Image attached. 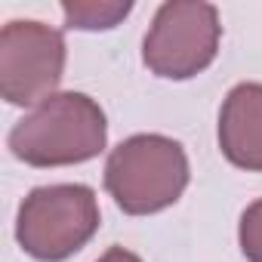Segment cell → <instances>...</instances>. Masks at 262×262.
<instances>
[{"label": "cell", "mask_w": 262, "mask_h": 262, "mask_svg": "<svg viewBox=\"0 0 262 262\" xmlns=\"http://www.w3.org/2000/svg\"><path fill=\"white\" fill-rule=\"evenodd\" d=\"M133 4H120V0H65L62 4V16H65V28H77V31H108L114 25H120Z\"/></svg>", "instance_id": "obj_7"}, {"label": "cell", "mask_w": 262, "mask_h": 262, "mask_svg": "<svg viewBox=\"0 0 262 262\" xmlns=\"http://www.w3.org/2000/svg\"><path fill=\"white\" fill-rule=\"evenodd\" d=\"M191 179L182 142L164 133H136L111 148L105 161V191L126 216H155L173 207Z\"/></svg>", "instance_id": "obj_2"}, {"label": "cell", "mask_w": 262, "mask_h": 262, "mask_svg": "<svg viewBox=\"0 0 262 262\" xmlns=\"http://www.w3.org/2000/svg\"><path fill=\"white\" fill-rule=\"evenodd\" d=\"M96 262H142L133 250H126V247H108Z\"/></svg>", "instance_id": "obj_9"}, {"label": "cell", "mask_w": 262, "mask_h": 262, "mask_svg": "<svg viewBox=\"0 0 262 262\" xmlns=\"http://www.w3.org/2000/svg\"><path fill=\"white\" fill-rule=\"evenodd\" d=\"M7 145L13 158L37 170L86 164L108 145V117L86 93H53L10 129Z\"/></svg>", "instance_id": "obj_1"}, {"label": "cell", "mask_w": 262, "mask_h": 262, "mask_svg": "<svg viewBox=\"0 0 262 262\" xmlns=\"http://www.w3.org/2000/svg\"><path fill=\"white\" fill-rule=\"evenodd\" d=\"M219 151L247 173H262V83L244 80L228 90L219 108Z\"/></svg>", "instance_id": "obj_6"}, {"label": "cell", "mask_w": 262, "mask_h": 262, "mask_svg": "<svg viewBox=\"0 0 262 262\" xmlns=\"http://www.w3.org/2000/svg\"><path fill=\"white\" fill-rule=\"evenodd\" d=\"M99 225V198L90 185H40L31 188L19 204L16 241L37 262H65L93 241Z\"/></svg>", "instance_id": "obj_3"}, {"label": "cell", "mask_w": 262, "mask_h": 262, "mask_svg": "<svg viewBox=\"0 0 262 262\" xmlns=\"http://www.w3.org/2000/svg\"><path fill=\"white\" fill-rule=\"evenodd\" d=\"M68 47L62 31L37 19H13L0 28V96L10 105H40L65 77Z\"/></svg>", "instance_id": "obj_5"}, {"label": "cell", "mask_w": 262, "mask_h": 262, "mask_svg": "<svg viewBox=\"0 0 262 262\" xmlns=\"http://www.w3.org/2000/svg\"><path fill=\"white\" fill-rule=\"evenodd\" d=\"M237 244L247 262H262V198L253 201L237 222Z\"/></svg>", "instance_id": "obj_8"}, {"label": "cell", "mask_w": 262, "mask_h": 262, "mask_svg": "<svg viewBox=\"0 0 262 262\" xmlns=\"http://www.w3.org/2000/svg\"><path fill=\"white\" fill-rule=\"evenodd\" d=\"M222 40L219 10L204 0H167L142 40V62L155 77L191 80L216 62Z\"/></svg>", "instance_id": "obj_4"}]
</instances>
